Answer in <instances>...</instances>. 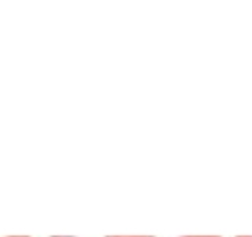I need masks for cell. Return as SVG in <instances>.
I'll return each mask as SVG.
<instances>
[{
  "instance_id": "cell-1",
  "label": "cell",
  "mask_w": 252,
  "mask_h": 237,
  "mask_svg": "<svg viewBox=\"0 0 252 237\" xmlns=\"http://www.w3.org/2000/svg\"><path fill=\"white\" fill-rule=\"evenodd\" d=\"M117 237H152V236H117Z\"/></svg>"
},
{
  "instance_id": "cell-2",
  "label": "cell",
  "mask_w": 252,
  "mask_h": 237,
  "mask_svg": "<svg viewBox=\"0 0 252 237\" xmlns=\"http://www.w3.org/2000/svg\"><path fill=\"white\" fill-rule=\"evenodd\" d=\"M186 237H219V236H186Z\"/></svg>"
},
{
  "instance_id": "cell-3",
  "label": "cell",
  "mask_w": 252,
  "mask_h": 237,
  "mask_svg": "<svg viewBox=\"0 0 252 237\" xmlns=\"http://www.w3.org/2000/svg\"><path fill=\"white\" fill-rule=\"evenodd\" d=\"M8 237H29V236H8Z\"/></svg>"
},
{
  "instance_id": "cell-4",
  "label": "cell",
  "mask_w": 252,
  "mask_h": 237,
  "mask_svg": "<svg viewBox=\"0 0 252 237\" xmlns=\"http://www.w3.org/2000/svg\"><path fill=\"white\" fill-rule=\"evenodd\" d=\"M240 237H249V236H240Z\"/></svg>"
}]
</instances>
